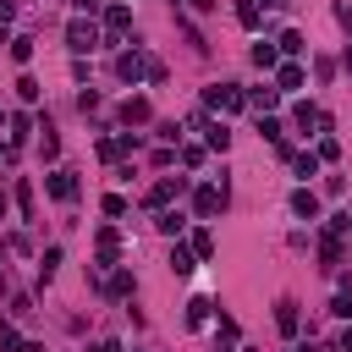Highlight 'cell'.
Instances as JSON below:
<instances>
[{
	"label": "cell",
	"mask_w": 352,
	"mask_h": 352,
	"mask_svg": "<svg viewBox=\"0 0 352 352\" xmlns=\"http://www.w3.org/2000/svg\"><path fill=\"white\" fill-rule=\"evenodd\" d=\"M99 44H104V33H99L94 22H82V16H77V22L66 28V50H72V55H88V50H99Z\"/></svg>",
	"instance_id": "1"
},
{
	"label": "cell",
	"mask_w": 352,
	"mask_h": 352,
	"mask_svg": "<svg viewBox=\"0 0 352 352\" xmlns=\"http://www.w3.org/2000/svg\"><path fill=\"white\" fill-rule=\"evenodd\" d=\"M204 104H209V110H226V116H231V110H242V104H248V94H242L236 82H214V88H204Z\"/></svg>",
	"instance_id": "2"
},
{
	"label": "cell",
	"mask_w": 352,
	"mask_h": 352,
	"mask_svg": "<svg viewBox=\"0 0 352 352\" xmlns=\"http://www.w3.org/2000/svg\"><path fill=\"white\" fill-rule=\"evenodd\" d=\"M187 192V176H160L154 187H148V209H165L170 198H182Z\"/></svg>",
	"instance_id": "3"
},
{
	"label": "cell",
	"mask_w": 352,
	"mask_h": 352,
	"mask_svg": "<svg viewBox=\"0 0 352 352\" xmlns=\"http://www.w3.org/2000/svg\"><path fill=\"white\" fill-rule=\"evenodd\" d=\"M132 28V6H121V0H110L104 6V38H121Z\"/></svg>",
	"instance_id": "4"
},
{
	"label": "cell",
	"mask_w": 352,
	"mask_h": 352,
	"mask_svg": "<svg viewBox=\"0 0 352 352\" xmlns=\"http://www.w3.org/2000/svg\"><path fill=\"white\" fill-rule=\"evenodd\" d=\"M44 187H50V198H60V204H72V198H77V176H72V170H50V176H44Z\"/></svg>",
	"instance_id": "5"
},
{
	"label": "cell",
	"mask_w": 352,
	"mask_h": 352,
	"mask_svg": "<svg viewBox=\"0 0 352 352\" xmlns=\"http://www.w3.org/2000/svg\"><path fill=\"white\" fill-rule=\"evenodd\" d=\"M220 204H226V187H198L192 192V209L209 220V214H220Z\"/></svg>",
	"instance_id": "6"
},
{
	"label": "cell",
	"mask_w": 352,
	"mask_h": 352,
	"mask_svg": "<svg viewBox=\"0 0 352 352\" xmlns=\"http://www.w3.org/2000/svg\"><path fill=\"white\" fill-rule=\"evenodd\" d=\"M292 214H297V220H319V192H314V187H297V192H292Z\"/></svg>",
	"instance_id": "7"
},
{
	"label": "cell",
	"mask_w": 352,
	"mask_h": 352,
	"mask_svg": "<svg viewBox=\"0 0 352 352\" xmlns=\"http://www.w3.org/2000/svg\"><path fill=\"white\" fill-rule=\"evenodd\" d=\"M319 258H324V270H336V264L346 258V236H330V231H324V236H319Z\"/></svg>",
	"instance_id": "8"
},
{
	"label": "cell",
	"mask_w": 352,
	"mask_h": 352,
	"mask_svg": "<svg viewBox=\"0 0 352 352\" xmlns=\"http://www.w3.org/2000/svg\"><path fill=\"white\" fill-rule=\"evenodd\" d=\"M154 226H160L165 236H182V231H187V214H182V209H160V214H154Z\"/></svg>",
	"instance_id": "9"
},
{
	"label": "cell",
	"mask_w": 352,
	"mask_h": 352,
	"mask_svg": "<svg viewBox=\"0 0 352 352\" xmlns=\"http://www.w3.org/2000/svg\"><path fill=\"white\" fill-rule=\"evenodd\" d=\"M170 270H176V275H192V270H198V253H192L187 242H176V248H170Z\"/></svg>",
	"instance_id": "10"
},
{
	"label": "cell",
	"mask_w": 352,
	"mask_h": 352,
	"mask_svg": "<svg viewBox=\"0 0 352 352\" xmlns=\"http://www.w3.org/2000/svg\"><path fill=\"white\" fill-rule=\"evenodd\" d=\"M275 82H280V94H292V88H302V66H297V60H286V66H275Z\"/></svg>",
	"instance_id": "11"
},
{
	"label": "cell",
	"mask_w": 352,
	"mask_h": 352,
	"mask_svg": "<svg viewBox=\"0 0 352 352\" xmlns=\"http://www.w3.org/2000/svg\"><path fill=\"white\" fill-rule=\"evenodd\" d=\"M275 324H280V336H297V302H292V297L275 302Z\"/></svg>",
	"instance_id": "12"
},
{
	"label": "cell",
	"mask_w": 352,
	"mask_h": 352,
	"mask_svg": "<svg viewBox=\"0 0 352 352\" xmlns=\"http://www.w3.org/2000/svg\"><path fill=\"white\" fill-rule=\"evenodd\" d=\"M121 121H126V126H143V121H148V99H126V104H121Z\"/></svg>",
	"instance_id": "13"
},
{
	"label": "cell",
	"mask_w": 352,
	"mask_h": 352,
	"mask_svg": "<svg viewBox=\"0 0 352 352\" xmlns=\"http://www.w3.org/2000/svg\"><path fill=\"white\" fill-rule=\"evenodd\" d=\"M209 314H214V302H209V297H192V302H187V324H192V330H198V324H209Z\"/></svg>",
	"instance_id": "14"
},
{
	"label": "cell",
	"mask_w": 352,
	"mask_h": 352,
	"mask_svg": "<svg viewBox=\"0 0 352 352\" xmlns=\"http://www.w3.org/2000/svg\"><path fill=\"white\" fill-rule=\"evenodd\" d=\"M275 60H280V50L258 38V44H253V66H264V72H275Z\"/></svg>",
	"instance_id": "15"
},
{
	"label": "cell",
	"mask_w": 352,
	"mask_h": 352,
	"mask_svg": "<svg viewBox=\"0 0 352 352\" xmlns=\"http://www.w3.org/2000/svg\"><path fill=\"white\" fill-rule=\"evenodd\" d=\"M275 99H280V88H253V94H248V104H253L258 116H264V110H275Z\"/></svg>",
	"instance_id": "16"
},
{
	"label": "cell",
	"mask_w": 352,
	"mask_h": 352,
	"mask_svg": "<svg viewBox=\"0 0 352 352\" xmlns=\"http://www.w3.org/2000/svg\"><path fill=\"white\" fill-rule=\"evenodd\" d=\"M204 143H209L214 154H226V143H231V132H226V121H214V126H204Z\"/></svg>",
	"instance_id": "17"
},
{
	"label": "cell",
	"mask_w": 352,
	"mask_h": 352,
	"mask_svg": "<svg viewBox=\"0 0 352 352\" xmlns=\"http://www.w3.org/2000/svg\"><path fill=\"white\" fill-rule=\"evenodd\" d=\"M236 22H242V28H258V22H264L258 0H242V6H236Z\"/></svg>",
	"instance_id": "18"
},
{
	"label": "cell",
	"mask_w": 352,
	"mask_h": 352,
	"mask_svg": "<svg viewBox=\"0 0 352 352\" xmlns=\"http://www.w3.org/2000/svg\"><path fill=\"white\" fill-rule=\"evenodd\" d=\"M11 60H16V66H28V60H33V38H28V33H22V38H11Z\"/></svg>",
	"instance_id": "19"
},
{
	"label": "cell",
	"mask_w": 352,
	"mask_h": 352,
	"mask_svg": "<svg viewBox=\"0 0 352 352\" xmlns=\"http://www.w3.org/2000/svg\"><path fill=\"white\" fill-rule=\"evenodd\" d=\"M6 126H11V143H16V148H22V138H28V132H33V121H28V116H11V121H6Z\"/></svg>",
	"instance_id": "20"
},
{
	"label": "cell",
	"mask_w": 352,
	"mask_h": 352,
	"mask_svg": "<svg viewBox=\"0 0 352 352\" xmlns=\"http://www.w3.org/2000/svg\"><path fill=\"white\" fill-rule=\"evenodd\" d=\"M187 248H192L198 258H209V253H214V236H209V231H192V242H187Z\"/></svg>",
	"instance_id": "21"
},
{
	"label": "cell",
	"mask_w": 352,
	"mask_h": 352,
	"mask_svg": "<svg viewBox=\"0 0 352 352\" xmlns=\"http://www.w3.org/2000/svg\"><path fill=\"white\" fill-rule=\"evenodd\" d=\"M16 94H22V104H38V82L33 77H16Z\"/></svg>",
	"instance_id": "22"
},
{
	"label": "cell",
	"mask_w": 352,
	"mask_h": 352,
	"mask_svg": "<svg viewBox=\"0 0 352 352\" xmlns=\"http://www.w3.org/2000/svg\"><path fill=\"white\" fill-rule=\"evenodd\" d=\"M292 165H297V176H302V182H308V176H314V170H319V154H297V160H292Z\"/></svg>",
	"instance_id": "23"
},
{
	"label": "cell",
	"mask_w": 352,
	"mask_h": 352,
	"mask_svg": "<svg viewBox=\"0 0 352 352\" xmlns=\"http://www.w3.org/2000/svg\"><path fill=\"white\" fill-rule=\"evenodd\" d=\"M38 270H44V280L60 270V248H44V258H38Z\"/></svg>",
	"instance_id": "24"
},
{
	"label": "cell",
	"mask_w": 352,
	"mask_h": 352,
	"mask_svg": "<svg viewBox=\"0 0 352 352\" xmlns=\"http://www.w3.org/2000/svg\"><path fill=\"white\" fill-rule=\"evenodd\" d=\"M126 292H132V275L116 270V275H110V297H126Z\"/></svg>",
	"instance_id": "25"
},
{
	"label": "cell",
	"mask_w": 352,
	"mask_h": 352,
	"mask_svg": "<svg viewBox=\"0 0 352 352\" xmlns=\"http://www.w3.org/2000/svg\"><path fill=\"white\" fill-rule=\"evenodd\" d=\"M280 50H286V55H297V50H308V44H302V33H280Z\"/></svg>",
	"instance_id": "26"
},
{
	"label": "cell",
	"mask_w": 352,
	"mask_h": 352,
	"mask_svg": "<svg viewBox=\"0 0 352 352\" xmlns=\"http://www.w3.org/2000/svg\"><path fill=\"white\" fill-rule=\"evenodd\" d=\"M330 314H341V319H352V292H341V297L330 302Z\"/></svg>",
	"instance_id": "27"
},
{
	"label": "cell",
	"mask_w": 352,
	"mask_h": 352,
	"mask_svg": "<svg viewBox=\"0 0 352 352\" xmlns=\"http://www.w3.org/2000/svg\"><path fill=\"white\" fill-rule=\"evenodd\" d=\"M77 11H104V0H72Z\"/></svg>",
	"instance_id": "28"
},
{
	"label": "cell",
	"mask_w": 352,
	"mask_h": 352,
	"mask_svg": "<svg viewBox=\"0 0 352 352\" xmlns=\"http://www.w3.org/2000/svg\"><path fill=\"white\" fill-rule=\"evenodd\" d=\"M336 16H341V28H352V6H336Z\"/></svg>",
	"instance_id": "29"
},
{
	"label": "cell",
	"mask_w": 352,
	"mask_h": 352,
	"mask_svg": "<svg viewBox=\"0 0 352 352\" xmlns=\"http://www.w3.org/2000/svg\"><path fill=\"white\" fill-rule=\"evenodd\" d=\"M187 6H192V11H214V0H187Z\"/></svg>",
	"instance_id": "30"
},
{
	"label": "cell",
	"mask_w": 352,
	"mask_h": 352,
	"mask_svg": "<svg viewBox=\"0 0 352 352\" xmlns=\"http://www.w3.org/2000/svg\"><path fill=\"white\" fill-rule=\"evenodd\" d=\"M16 352H44V346L38 341H16Z\"/></svg>",
	"instance_id": "31"
},
{
	"label": "cell",
	"mask_w": 352,
	"mask_h": 352,
	"mask_svg": "<svg viewBox=\"0 0 352 352\" xmlns=\"http://www.w3.org/2000/svg\"><path fill=\"white\" fill-rule=\"evenodd\" d=\"M341 352H352V324H346V330H341Z\"/></svg>",
	"instance_id": "32"
},
{
	"label": "cell",
	"mask_w": 352,
	"mask_h": 352,
	"mask_svg": "<svg viewBox=\"0 0 352 352\" xmlns=\"http://www.w3.org/2000/svg\"><path fill=\"white\" fill-rule=\"evenodd\" d=\"M99 352H121V341H99Z\"/></svg>",
	"instance_id": "33"
},
{
	"label": "cell",
	"mask_w": 352,
	"mask_h": 352,
	"mask_svg": "<svg viewBox=\"0 0 352 352\" xmlns=\"http://www.w3.org/2000/svg\"><path fill=\"white\" fill-rule=\"evenodd\" d=\"M341 66H346V72H352V44H346V50H341Z\"/></svg>",
	"instance_id": "34"
},
{
	"label": "cell",
	"mask_w": 352,
	"mask_h": 352,
	"mask_svg": "<svg viewBox=\"0 0 352 352\" xmlns=\"http://www.w3.org/2000/svg\"><path fill=\"white\" fill-rule=\"evenodd\" d=\"M292 352H319V346H308V341H302V346H292Z\"/></svg>",
	"instance_id": "35"
},
{
	"label": "cell",
	"mask_w": 352,
	"mask_h": 352,
	"mask_svg": "<svg viewBox=\"0 0 352 352\" xmlns=\"http://www.w3.org/2000/svg\"><path fill=\"white\" fill-rule=\"evenodd\" d=\"M214 352H231V346H226V341H214Z\"/></svg>",
	"instance_id": "36"
},
{
	"label": "cell",
	"mask_w": 352,
	"mask_h": 352,
	"mask_svg": "<svg viewBox=\"0 0 352 352\" xmlns=\"http://www.w3.org/2000/svg\"><path fill=\"white\" fill-rule=\"evenodd\" d=\"M0 220H6V198H0Z\"/></svg>",
	"instance_id": "37"
},
{
	"label": "cell",
	"mask_w": 352,
	"mask_h": 352,
	"mask_svg": "<svg viewBox=\"0 0 352 352\" xmlns=\"http://www.w3.org/2000/svg\"><path fill=\"white\" fill-rule=\"evenodd\" d=\"M0 44H6V22H0Z\"/></svg>",
	"instance_id": "38"
},
{
	"label": "cell",
	"mask_w": 352,
	"mask_h": 352,
	"mask_svg": "<svg viewBox=\"0 0 352 352\" xmlns=\"http://www.w3.org/2000/svg\"><path fill=\"white\" fill-rule=\"evenodd\" d=\"M0 292H6V275H0Z\"/></svg>",
	"instance_id": "39"
}]
</instances>
